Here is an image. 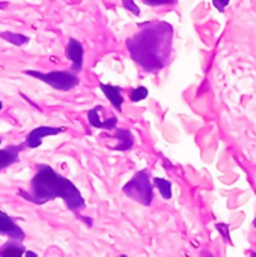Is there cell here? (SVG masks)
Instances as JSON below:
<instances>
[{
  "instance_id": "2",
  "label": "cell",
  "mask_w": 256,
  "mask_h": 257,
  "mask_svg": "<svg viewBox=\"0 0 256 257\" xmlns=\"http://www.w3.org/2000/svg\"><path fill=\"white\" fill-rule=\"evenodd\" d=\"M20 194L36 205H44L53 199H63L69 211L83 209L86 205L80 190L47 164H39L36 167V173L30 182V193L20 191Z\"/></svg>"
},
{
  "instance_id": "20",
  "label": "cell",
  "mask_w": 256,
  "mask_h": 257,
  "mask_svg": "<svg viewBox=\"0 0 256 257\" xmlns=\"http://www.w3.org/2000/svg\"><path fill=\"white\" fill-rule=\"evenodd\" d=\"M3 108V104H2V101H0V110Z\"/></svg>"
},
{
  "instance_id": "10",
  "label": "cell",
  "mask_w": 256,
  "mask_h": 257,
  "mask_svg": "<svg viewBox=\"0 0 256 257\" xmlns=\"http://www.w3.org/2000/svg\"><path fill=\"white\" fill-rule=\"evenodd\" d=\"M100 89L103 90V93L106 95V98L112 102V105L121 111L122 110V102H124V98L121 95V87L118 86H112V84H106V83H101L100 84Z\"/></svg>"
},
{
  "instance_id": "8",
  "label": "cell",
  "mask_w": 256,
  "mask_h": 257,
  "mask_svg": "<svg viewBox=\"0 0 256 257\" xmlns=\"http://www.w3.org/2000/svg\"><path fill=\"white\" fill-rule=\"evenodd\" d=\"M101 108H103V107L98 105V107H95V108H92V110L88 111V120H89V123H91L94 128H98V130H107V131L115 130L116 125H118V119H116V117H110V119H107V120H101V119H100V113H98Z\"/></svg>"
},
{
  "instance_id": "1",
  "label": "cell",
  "mask_w": 256,
  "mask_h": 257,
  "mask_svg": "<svg viewBox=\"0 0 256 257\" xmlns=\"http://www.w3.org/2000/svg\"><path fill=\"white\" fill-rule=\"evenodd\" d=\"M140 32L125 41L131 59L146 72L163 69L172 54L174 27L166 21L140 24Z\"/></svg>"
},
{
  "instance_id": "12",
  "label": "cell",
  "mask_w": 256,
  "mask_h": 257,
  "mask_svg": "<svg viewBox=\"0 0 256 257\" xmlns=\"http://www.w3.org/2000/svg\"><path fill=\"white\" fill-rule=\"evenodd\" d=\"M26 254L24 245H21V241L12 239L11 242H6L0 247V256H21Z\"/></svg>"
},
{
  "instance_id": "17",
  "label": "cell",
  "mask_w": 256,
  "mask_h": 257,
  "mask_svg": "<svg viewBox=\"0 0 256 257\" xmlns=\"http://www.w3.org/2000/svg\"><path fill=\"white\" fill-rule=\"evenodd\" d=\"M122 8H125L127 11H130V12L134 14L136 17L140 15V9H139V6L134 3V0H122Z\"/></svg>"
},
{
  "instance_id": "9",
  "label": "cell",
  "mask_w": 256,
  "mask_h": 257,
  "mask_svg": "<svg viewBox=\"0 0 256 257\" xmlns=\"http://www.w3.org/2000/svg\"><path fill=\"white\" fill-rule=\"evenodd\" d=\"M21 151H23V145H11L6 146L5 149H0V172L17 163Z\"/></svg>"
},
{
  "instance_id": "21",
  "label": "cell",
  "mask_w": 256,
  "mask_h": 257,
  "mask_svg": "<svg viewBox=\"0 0 256 257\" xmlns=\"http://www.w3.org/2000/svg\"><path fill=\"white\" fill-rule=\"evenodd\" d=\"M253 226H255V229H256V218L253 220Z\"/></svg>"
},
{
  "instance_id": "3",
  "label": "cell",
  "mask_w": 256,
  "mask_h": 257,
  "mask_svg": "<svg viewBox=\"0 0 256 257\" xmlns=\"http://www.w3.org/2000/svg\"><path fill=\"white\" fill-rule=\"evenodd\" d=\"M122 193L128 199H131L143 206H149L154 199V182H151L149 170L143 169L139 173H136L134 178H131L122 187Z\"/></svg>"
},
{
  "instance_id": "18",
  "label": "cell",
  "mask_w": 256,
  "mask_h": 257,
  "mask_svg": "<svg viewBox=\"0 0 256 257\" xmlns=\"http://www.w3.org/2000/svg\"><path fill=\"white\" fill-rule=\"evenodd\" d=\"M148 6H163V5H175L178 0H142Z\"/></svg>"
},
{
  "instance_id": "14",
  "label": "cell",
  "mask_w": 256,
  "mask_h": 257,
  "mask_svg": "<svg viewBox=\"0 0 256 257\" xmlns=\"http://www.w3.org/2000/svg\"><path fill=\"white\" fill-rule=\"evenodd\" d=\"M154 187L158 188L160 194L163 199L169 200L172 197V184L167 181V179H163V178H155L154 179Z\"/></svg>"
},
{
  "instance_id": "5",
  "label": "cell",
  "mask_w": 256,
  "mask_h": 257,
  "mask_svg": "<svg viewBox=\"0 0 256 257\" xmlns=\"http://www.w3.org/2000/svg\"><path fill=\"white\" fill-rule=\"evenodd\" d=\"M65 128H60V126H48V125H42V126H38L35 130H32L27 137H26V146L30 148V149H36L41 146L42 140L45 137H51V136H57L60 133H63Z\"/></svg>"
},
{
  "instance_id": "22",
  "label": "cell",
  "mask_w": 256,
  "mask_h": 257,
  "mask_svg": "<svg viewBox=\"0 0 256 257\" xmlns=\"http://www.w3.org/2000/svg\"><path fill=\"white\" fill-rule=\"evenodd\" d=\"M0 143H2V139H0Z\"/></svg>"
},
{
  "instance_id": "4",
  "label": "cell",
  "mask_w": 256,
  "mask_h": 257,
  "mask_svg": "<svg viewBox=\"0 0 256 257\" xmlns=\"http://www.w3.org/2000/svg\"><path fill=\"white\" fill-rule=\"evenodd\" d=\"M24 74L26 75H30V77H35V78L47 83L48 86H51L53 89L60 90V92H68V90L74 89L80 83L77 74L72 72V71H50V72H41V71L27 69V71H24Z\"/></svg>"
},
{
  "instance_id": "13",
  "label": "cell",
  "mask_w": 256,
  "mask_h": 257,
  "mask_svg": "<svg viewBox=\"0 0 256 257\" xmlns=\"http://www.w3.org/2000/svg\"><path fill=\"white\" fill-rule=\"evenodd\" d=\"M0 38L2 39H5V41H8V42H11V44H14V45H24V44H27L30 39H29V36H26V35H21V33H14V32H2L0 33Z\"/></svg>"
},
{
  "instance_id": "7",
  "label": "cell",
  "mask_w": 256,
  "mask_h": 257,
  "mask_svg": "<svg viewBox=\"0 0 256 257\" xmlns=\"http://www.w3.org/2000/svg\"><path fill=\"white\" fill-rule=\"evenodd\" d=\"M83 56H84V50L80 41L77 39H69L68 45H66V57L71 60V71L78 74L83 68Z\"/></svg>"
},
{
  "instance_id": "11",
  "label": "cell",
  "mask_w": 256,
  "mask_h": 257,
  "mask_svg": "<svg viewBox=\"0 0 256 257\" xmlns=\"http://www.w3.org/2000/svg\"><path fill=\"white\" fill-rule=\"evenodd\" d=\"M115 139L118 140V145L115 146V151H130L134 146V140H133V134L130 130H122L118 128L115 133Z\"/></svg>"
},
{
  "instance_id": "15",
  "label": "cell",
  "mask_w": 256,
  "mask_h": 257,
  "mask_svg": "<svg viewBox=\"0 0 256 257\" xmlns=\"http://www.w3.org/2000/svg\"><path fill=\"white\" fill-rule=\"evenodd\" d=\"M148 89L145 87V86H139V87H136V89H131V92H130V99L133 101V102H139V101H143L146 96H148Z\"/></svg>"
},
{
  "instance_id": "6",
  "label": "cell",
  "mask_w": 256,
  "mask_h": 257,
  "mask_svg": "<svg viewBox=\"0 0 256 257\" xmlns=\"http://www.w3.org/2000/svg\"><path fill=\"white\" fill-rule=\"evenodd\" d=\"M0 235L8 236L11 239H18V241H23L26 238L24 230L14 221L12 217H9L3 211H0Z\"/></svg>"
},
{
  "instance_id": "16",
  "label": "cell",
  "mask_w": 256,
  "mask_h": 257,
  "mask_svg": "<svg viewBox=\"0 0 256 257\" xmlns=\"http://www.w3.org/2000/svg\"><path fill=\"white\" fill-rule=\"evenodd\" d=\"M216 229L219 230V233L222 235L223 241L225 242H231V236H229V226L225 224V223H217L216 224Z\"/></svg>"
},
{
  "instance_id": "19",
  "label": "cell",
  "mask_w": 256,
  "mask_h": 257,
  "mask_svg": "<svg viewBox=\"0 0 256 257\" xmlns=\"http://www.w3.org/2000/svg\"><path fill=\"white\" fill-rule=\"evenodd\" d=\"M229 2L231 0H213V5H214V8L219 12H225L226 8H228V5H229Z\"/></svg>"
}]
</instances>
